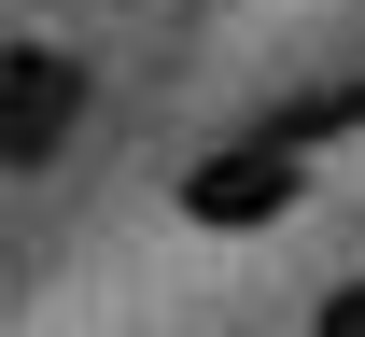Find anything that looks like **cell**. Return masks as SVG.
Returning <instances> with one entry per match:
<instances>
[{
    "label": "cell",
    "instance_id": "6da1fadb",
    "mask_svg": "<svg viewBox=\"0 0 365 337\" xmlns=\"http://www.w3.org/2000/svg\"><path fill=\"white\" fill-rule=\"evenodd\" d=\"M295 197H309V155L281 141V127H239V141H211L197 169H182V225L239 239V225H281Z\"/></svg>",
    "mask_w": 365,
    "mask_h": 337
},
{
    "label": "cell",
    "instance_id": "3957f363",
    "mask_svg": "<svg viewBox=\"0 0 365 337\" xmlns=\"http://www.w3.org/2000/svg\"><path fill=\"white\" fill-rule=\"evenodd\" d=\"M309 337H365V281H337V295H323V323Z\"/></svg>",
    "mask_w": 365,
    "mask_h": 337
},
{
    "label": "cell",
    "instance_id": "7a4b0ae2",
    "mask_svg": "<svg viewBox=\"0 0 365 337\" xmlns=\"http://www.w3.org/2000/svg\"><path fill=\"white\" fill-rule=\"evenodd\" d=\"M71 127H85V71H71L56 43H0V169H14V183L56 169Z\"/></svg>",
    "mask_w": 365,
    "mask_h": 337
}]
</instances>
